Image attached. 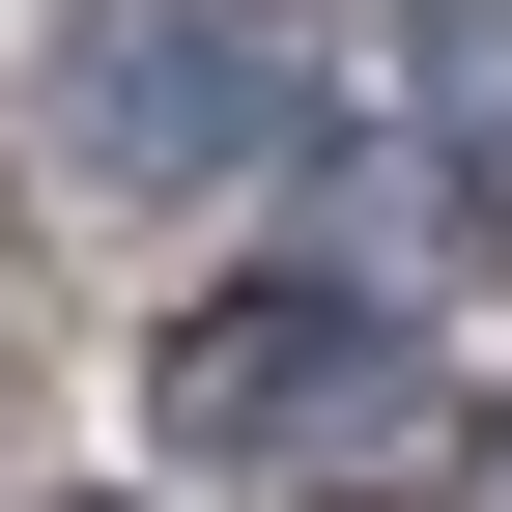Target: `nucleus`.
<instances>
[{"label": "nucleus", "instance_id": "nucleus-1", "mask_svg": "<svg viewBox=\"0 0 512 512\" xmlns=\"http://www.w3.org/2000/svg\"><path fill=\"white\" fill-rule=\"evenodd\" d=\"M143 427H171V484H399L427 456V313L399 285H342V256H256V285H200L143 342Z\"/></svg>", "mask_w": 512, "mask_h": 512}, {"label": "nucleus", "instance_id": "nucleus-2", "mask_svg": "<svg viewBox=\"0 0 512 512\" xmlns=\"http://www.w3.org/2000/svg\"><path fill=\"white\" fill-rule=\"evenodd\" d=\"M29 114H57L86 200H256V171L342 143V57H313L285 0H57Z\"/></svg>", "mask_w": 512, "mask_h": 512}, {"label": "nucleus", "instance_id": "nucleus-3", "mask_svg": "<svg viewBox=\"0 0 512 512\" xmlns=\"http://www.w3.org/2000/svg\"><path fill=\"white\" fill-rule=\"evenodd\" d=\"M86 512H143V484H86Z\"/></svg>", "mask_w": 512, "mask_h": 512}]
</instances>
